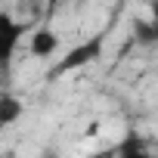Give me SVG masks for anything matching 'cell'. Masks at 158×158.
<instances>
[{"mask_svg": "<svg viewBox=\"0 0 158 158\" xmlns=\"http://www.w3.org/2000/svg\"><path fill=\"white\" fill-rule=\"evenodd\" d=\"M102 47H106V31H99V34H93L90 40L71 47V50H68V53L50 68V81H56V77H62V74H68V71H77L81 65L96 62V59L102 56Z\"/></svg>", "mask_w": 158, "mask_h": 158, "instance_id": "6da1fadb", "label": "cell"}, {"mask_svg": "<svg viewBox=\"0 0 158 158\" xmlns=\"http://www.w3.org/2000/svg\"><path fill=\"white\" fill-rule=\"evenodd\" d=\"M25 31H28L25 22L13 19L6 10H0V77H10L13 59L19 53V44H22V34Z\"/></svg>", "mask_w": 158, "mask_h": 158, "instance_id": "7a4b0ae2", "label": "cell"}, {"mask_svg": "<svg viewBox=\"0 0 158 158\" xmlns=\"http://www.w3.org/2000/svg\"><path fill=\"white\" fill-rule=\"evenodd\" d=\"M31 56H40V59H47V56H53L56 50H59V37H56V31L53 28H34V34H31Z\"/></svg>", "mask_w": 158, "mask_h": 158, "instance_id": "3957f363", "label": "cell"}, {"mask_svg": "<svg viewBox=\"0 0 158 158\" xmlns=\"http://www.w3.org/2000/svg\"><path fill=\"white\" fill-rule=\"evenodd\" d=\"M22 112H25V106H22L19 96H13V93H0V127L16 124V121L22 118Z\"/></svg>", "mask_w": 158, "mask_h": 158, "instance_id": "277c9868", "label": "cell"}, {"mask_svg": "<svg viewBox=\"0 0 158 158\" xmlns=\"http://www.w3.org/2000/svg\"><path fill=\"white\" fill-rule=\"evenodd\" d=\"M115 152H118V155H124V158H139V155L146 152V143L139 139V133H127V136L115 146Z\"/></svg>", "mask_w": 158, "mask_h": 158, "instance_id": "5b68a950", "label": "cell"}, {"mask_svg": "<svg viewBox=\"0 0 158 158\" xmlns=\"http://www.w3.org/2000/svg\"><path fill=\"white\" fill-rule=\"evenodd\" d=\"M133 34H136V40L139 44H158V25L149 19V22H133Z\"/></svg>", "mask_w": 158, "mask_h": 158, "instance_id": "8992f818", "label": "cell"}, {"mask_svg": "<svg viewBox=\"0 0 158 158\" xmlns=\"http://www.w3.org/2000/svg\"><path fill=\"white\" fill-rule=\"evenodd\" d=\"M149 13H152V22L158 25V0H149Z\"/></svg>", "mask_w": 158, "mask_h": 158, "instance_id": "52a82bcc", "label": "cell"}, {"mask_svg": "<svg viewBox=\"0 0 158 158\" xmlns=\"http://www.w3.org/2000/svg\"><path fill=\"white\" fill-rule=\"evenodd\" d=\"M77 3H87V0H77Z\"/></svg>", "mask_w": 158, "mask_h": 158, "instance_id": "ba28073f", "label": "cell"}]
</instances>
